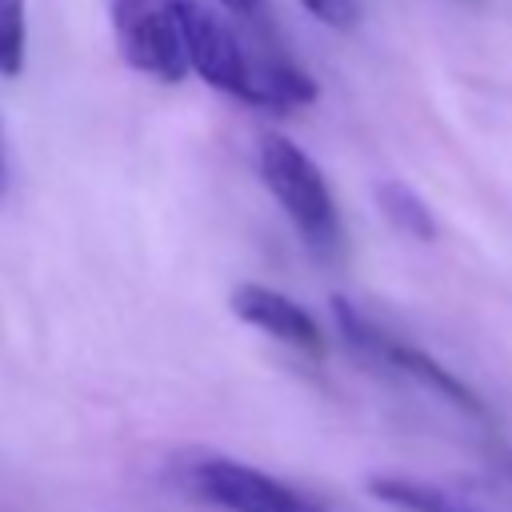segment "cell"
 Segmentation results:
<instances>
[{
	"label": "cell",
	"mask_w": 512,
	"mask_h": 512,
	"mask_svg": "<svg viewBox=\"0 0 512 512\" xmlns=\"http://www.w3.org/2000/svg\"><path fill=\"white\" fill-rule=\"evenodd\" d=\"M260 176H264V188L280 200L300 240L320 256H336L344 244V228H340L336 200L316 160L288 136L272 132L260 140Z\"/></svg>",
	"instance_id": "cell-1"
},
{
	"label": "cell",
	"mask_w": 512,
	"mask_h": 512,
	"mask_svg": "<svg viewBox=\"0 0 512 512\" xmlns=\"http://www.w3.org/2000/svg\"><path fill=\"white\" fill-rule=\"evenodd\" d=\"M176 480L184 492L224 512H328L324 500L220 452H196L180 460Z\"/></svg>",
	"instance_id": "cell-2"
},
{
	"label": "cell",
	"mask_w": 512,
	"mask_h": 512,
	"mask_svg": "<svg viewBox=\"0 0 512 512\" xmlns=\"http://www.w3.org/2000/svg\"><path fill=\"white\" fill-rule=\"evenodd\" d=\"M108 20L120 60L132 72H144L164 84L184 80L188 52L176 0H108Z\"/></svg>",
	"instance_id": "cell-3"
},
{
	"label": "cell",
	"mask_w": 512,
	"mask_h": 512,
	"mask_svg": "<svg viewBox=\"0 0 512 512\" xmlns=\"http://www.w3.org/2000/svg\"><path fill=\"white\" fill-rule=\"evenodd\" d=\"M180 28H184V52L188 68L208 80L212 88L248 100V52L240 40V28L216 0H176Z\"/></svg>",
	"instance_id": "cell-4"
},
{
	"label": "cell",
	"mask_w": 512,
	"mask_h": 512,
	"mask_svg": "<svg viewBox=\"0 0 512 512\" xmlns=\"http://www.w3.org/2000/svg\"><path fill=\"white\" fill-rule=\"evenodd\" d=\"M228 308L244 324L268 332L272 340H280V344H288L296 352H308V356L324 352V332L312 320V312H304L292 296H284V292H276L268 284H236L232 296H228Z\"/></svg>",
	"instance_id": "cell-5"
},
{
	"label": "cell",
	"mask_w": 512,
	"mask_h": 512,
	"mask_svg": "<svg viewBox=\"0 0 512 512\" xmlns=\"http://www.w3.org/2000/svg\"><path fill=\"white\" fill-rule=\"evenodd\" d=\"M368 492L396 512H488L472 496H464L448 484L412 480V476H372Z\"/></svg>",
	"instance_id": "cell-6"
},
{
	"label": "cell",
	"mask_w": 512,
	"mask_h": 512,
	"mask_svg": "<svg viewBox=\"0 0 512 512\" xmlns=\"http://www.w3.org/2000/svg\"><path fill=\"white\" fill-rule=\"evenodd\" d=\"M376 204L384 212V220L400 232V236H412V240H436V220H432V208L400 180H380L376 184Z\"/></svg>",
	"instance_id": "cell-7"
},
{
	"label": "cell",
	"mask_w": 512,
	"mask_h": 512,
	"mask_svg": "<svg viewBox=\"0 0 512 512\" xmlns=\"http://www.w3.org/2000/svg\"><path fill=\"white\" fill-rule=\"evenodd\" d=\"M24 48H28L24 0H0V76L24 72Z\"/></svg>",
	"instance_id": "cell-8"
},
{
	"label": "cell",
	"mask_w": 512,
	"mask_h": 512,
	"mask_svg": "<svg viewBox=\"0 0 512 512\" xmlns=\"http://www.w3.org/2000/svg\"><path fill=\"white\" fill-rule=\"evenodd\" d=\"M300 8L336 32H352L360 24V0H300Z\"/></svg>",
	"instance_id": "cell-9"
},
{
	"label": "cell",
	"mask_w": 512,
	"mask_h": 512,
	"mask_svg": "<svg viewBox=\"0 0 512 512\" xmlns=\"http://www.w3.org/2000/svg\"><path fill=\"white\" fill-rule=\"evenodd\" d=\"M492 468H500L504 476H512V448H504V452H496V456H492Z\"/></svg>",
	"instance_id": "cell-10"
},
{
	"label": "cell",
	"mask_w": 512,
	"mask_h": 512,
	"mask_svg": "<svg viewBox=\"0 0 512 512\" xmlns=\"http://www.w3.org/2000/svg\"><path fill=\"white\" fill-rule=\"evenodd\" d=\"M0 184H4V132H0Z\"/></svg>",
	"instance_id": "cell-11"
},
{
	"label": "cell",
	"mask_w": 512,
	"mask_h": 512,
	"mask_svg": "<svg viewBox=\"0 0 512 512\" xmlns=\"http://www.w3.org/2000/svg\"><path fill=\"white\" fill-rule=\"evenodd\" d=\"M464 4H476V0H464Z\"/></svg>",
	"instance_id": "cell-12"
}]
</instances>
